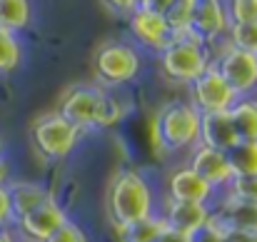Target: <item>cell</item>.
I'll return each mask as SVG.
<instances>
[{
    "instance_id": "6da1fadb",
    "label": "cell",
    "mask_w": 257,
    "mask_h": 242,
    "mask_svg": "<svg viewBox=\"0 0 257 242\" xmlns=\"http://www.w3.org/2000/svg\"><path fill=\"white\" fill-rule=\"evenodd\" d=\"M158 207L160 197L155 195V187L143 170L122 167L110 177L105 190V215L115 232L158 215Z\"/></svg>"
},
{
    "instance_id": "7a4b0ae2",
    "label": "cell",
    "mask_w": 257,
    "mask_h": 242,
    "mask_svg": "<svg viewBox=\"0 0 257 242\" xmlns=\"http://www.w3.org/2000/svg\"><path fill=\"white\" fill-rule=\"evenodd\" d=\"M153 133L165 155H187L200 143V112L187 100H170L155 112Z\"/></svg>"
},
{
    "instance_id": "3957f363",
    "label": "cell",
    "mask_w": 257,
    "mask_h": 242,
    "mask_svg": "<svg viewBox=\"0 0 257 242\" xmlns=\"http://www.w3.org/2000/svg\"><path fill=\"white\" fill-rule=\"evenodd\" d=\"M143 70V55L122 40H102L92 55V78L102 90H117L135 80Z\"/></svg>"
},
{
    "instance_id": "277c9868",
    "label": "cell",
    "mask_w": 257,
    "mask_h": 242,
    "mask_svg": "<svg viewBox=\"0 0 257 242\" xmlns=\"http://www.w3.org/2000/svg\"><path fill=\"white\" fill-rule=\"evenodd\" d=\"M80 130L73 128L68 120H63L55 110H48L43 115H38L30 123L28 138L33 145V153L48 165L68 160L73 155V150L80 143Z\"/></svg>"
},
{
    "instance_id": "5b68a950",
    "label": "cell",
    "mask_w": 257,
    "mask_h": 242,
    "mask_svg": "<svg viewBox=\"0 0 257 242\" xmlns=\"http://www.w3.org/2000/svg\"><path fill=\"white\" fill-rule=\"evenodd\" d=\"M210 60L212 53L207 45L197 43L190 35H180L158 55V68L168 82L187 87L210 68Z\"/></svg>"
},
{
    "instance_id": "8992f818",
    "label": "cell",
    "mask_w": 257,
    "mask_h": 242,
    "mask_svg": "<svg viewBox=\"0 0 257 242\" xmlns=\"http://www.w3.org/2000/svg\"><path fill=\"white\" fill-rule=\"evenodd\" d=\"M210 65L227 82L237 97L257 95V55H250L230 43L217 45Z\"/></svg>"
},
{
    "instance_id": "52a82bcc",
    "label": "cell",
    "mask_w": 257,
    "mask_h": 242,
    "mask_svg": "<svg viewBox=\"0 0 257 242\" xmlns=\"http://www.w3.org/2000/svg\"><path fill=\"white\" fill-rule=\"evenodd\" d=\"M102 87H97L95 82H78L63 90V95L58 97L55 112L68 120L73 128L92 130L95 120H97V110H100V100H102Z\"/></svg>"
},
{
    "instance_id": "ba28073f",
    "label": "cell",
    "mask_w": 257,
    "mask_h": 242,
    "mask_svg": "<svg viewBox=\"0 0 257 242\" xmlns=\"http://www.w3.org/2000/svg\"><path fill=\"white\" fill-rule=\"evenodd\" d=\"M125 20H127V30H130V38L135 40L138 50H148L153 55H160L177 38L172 33V28L168 25L165 15L158 13V10L135 5V10Z\"/></svg>"
},
{
    "instance_id": "9c48e42d",
    "label": "cell",
    "mask_w": 257,
    "mask_h": 242,
    "mask_svg": "<svg viewBox=\"0 0 257 242\" xmlns=\"http://www.w3.org/2000/svg\"><path fill=\"white\" fill-rule=\"evenodd\" d=\"M187 102L200 112V115H210V112H230V107L237 102L235 90L217 75V70L210 65L195 82L187 85Z\"/></svg>"
},
{
    "instance_id": "30bf717a",
    "label": "cell",
    "mask_w": 257,
    "mask_h": 242,
    "mask_svg": "<svg viewBox=\"0 0 257 242\" xmlns=\"http://www.w3.org/2000/svg\"><path fill=\"white\" fill-rule=\"evenodd\" d=\"M163 197L175 200V202H195V205H207L215 207L220 200V192H215L197 172H192L185 162L172 167L165 177V190Z\"/></svg>"
},
{
    "instance_id": "8fae6325",
    "label": "cell",
    "mask_w": 257,
    "mask_h": 242,
    "mask_svg": "<svg viewBox=\"0 0 257 242\" xmlns=\"http://www.w3.org/2000/svg\"><path fill=\"white\" fill-rule=\"evenodd\" d=\"M70 215L65 212V207L58 202V197L53 195L48 202H43L40 207H35L33 212L23 215L20 220L13 222V230L18 232V237L23 242H45Z\"/></svg>"
},
{
    "instance_id": "7c38bea8",
    "label": "cell",
    "mask_w": 257,
    "mask_h": 242,
    "mask_svg": "<svg viewBox=\"0 0 257 242\" xmlns=\"http://www.w3.org/2000/svg\"><path fill=\"white\" fill-rule=\"evenodd\" d=\"M185 165L197 172L215 192L225 195V190L230 187L235 172H232V165L227 160V153H220V150H212V148H205V145H195L187 158H185Z\"/></svg>"
},
{
    "instance_id": "4fadbf2b",
    "label": "cell",
    "mask_w": 257,
    "mask_h": 242,
    "mask_svg": "<svg viewBox=\"0 0 257 242\" xmlns=\"http://www.w3.org/2000/svg\"><path fill=\"white\" fill-rule=\"evenodd\" d=\"M158 215L165 220V225L170 230L190 235V237H197L212 222V207L195 205V202H175V200H168V197H160Z\"/></svg>"
},
{
    "instance_id": "5bb4252c",
    "label": "cell",
    "mask_w": 257,
    "mask_h": 242,
    "mask_svg": "<svg viewBox=\"0 0 257 242\" xmlns=\"http://www.w3.org/2000/svg\"><path fill=\"white\" fill-rule=\"evenodd\" d=\"M227 15H225V5L222 0H197L195 13H192V23L187 35L195 38L202 45H215L220 40H225L227 35Z\"/></svg>"
},
{
    "instance_id": "9a60e30c",
    "label": "cell",
    "mask_w": 257,
    "mask_h": 242,
    "mask_svg": "<svg viewBox=\"0 0 257 242\" xmlns=\"http://www.w3.org/2000/svg\"><path fill=\"white\" fill-rule=\"evenodd\" d=\"M212 227L217 230H242L257 232V205L240 202L227 195H220V200L212 207Z\"/></svg>"
},
{
    "instance_id": "2e32d148",
    "label": "cell",
    "mask_w": 257,
    "mask_h": 242,
    "mask_svg": "<svg viewBox=\"0 0 257 242\" xmlns=\"http://www.w3.org/2000/svg\"><path fill=\"white\" fill-rule=\"evenodd\" d=\"M237 143H240V138L235 133L230 112L200 115V145L220 150V153H230Z\"/></svg>"
},
{
    "instance_id": "e0dca14e",
    "label": "cell",
    "mask_w": 257,
    "mask_h": 242,
    "mask_svg": "<svg viewBox=\"0 0 257 242\" xmlns=\"http://www.w3.org/2000/svg\"><path fill=\"white\" fill-rule=\"evenodd\" d=\"M8 195H10V207H13V222L20 220L23 215L33 212L43 202L53 197V192L38 182V180H8Z\"/></svg>"
},
{
    "instance_id": "ac0fdd59",
    "label": "cell",
    "mask_w": 257,
    "mask_h": 242,
    "mask_svg": "<svg viewBox=\"0 0 257 242\" xmlns=\"http://www.w3.org/2000/svg\"><path fill=\"white\" fill-rule=\"evenodd\" d=\"M230 120L240 140L257 143V95L237 97V102L230 107Z\"/></svg>"
},
{
    "instance_id": "d6986e66",
    "label": "cell",
    "mask_w": 257,
    "mask_h": 242,
    "mask_svg": "<svg viewBox=\"0 0 257 242\" xmlns=\"http://www.w3.org/2000/svg\"><path fill=\"white\" fill-rule=\"evenodd\" d=\"M33 5L30 0H0V30L20 33L30 25Z\"/></svg>"
},
{
    "instance_id": "ffe728a7",
    "label": "cell",
    "mask_w": 257,
    "mask_h": 242,
    "mask_svg": "<svg viewBox=\"0 0 257 242\" xmlns=\"http://www.w3.org/2000/svg\"><path fill=\"white\" fill-rule=\"evenodd\" d=\"M127 115V105L112 92V90H105L102 92V100H100V110H97V120H95V128L97 130H107V128H115L125 120Z\"/></svg>"
},
{
    "instance_id": "44dd1931",
    "label": "cell",
    "mask_w": 257,
    "mask_h": 242,
    "mask_svg": "<svg viewBox=\"0 0 257 242\" xmlns=\"http://www.w3.org/2000/svg\"><path fill=\"white\" fill-rule=\"evenodd\" d=\"M227 160L232 165V172L240 177H257V143L240 140L230 153Z\"/></svg>"
},
{
    "instance_id": "7402d4cb",
    "label": "cell",
    "mask_w": 257,
    "mask_h": 242,
    "mask_svg": "<svg viewBox=\"0 0 257 242\" xmlns=\"http://www.w3.org/2000/svg\"><path fill=\"white\" fill-rule=\"evenodd\" d=\"M165 227H168L165 220L160 215H153V217L140 220V222L130 225L127 230L117 232V237H120V242H155Z\"/></svg>"
},
{
    "instance_id": "603a6c76",
    "label": "cell",
    "mask_w": 257,
    "mask_h": 242,
    "mask_svg": "<svg viewBox=\"0 0 257 242\" xmlns=\"http://www.w3.org/2000/svg\"><path fill=\"white\" fill-rule=\"evenodd\" d=\"M23 60V48L15 33L0 30V75L13 73Z\"/></svg>"
},
{
    "instance_id": "cb8c5ba5",
    "label": "cell",
    "mask_w": 257,
    "mask_h": 242,
    "mask_svg": "<svg viewBox=\"0 0 257 242\" xmlns=\"http://www.w3.org/2000/svg\"><path fill=\"white\" fill-rule=\"evenodd\" d=\"M225 43L257 55V20L252 23H240V25H230L227 28V35H225Z\"/></svg>"
},
{
    "instance_id": "d4e9b609",
    "label": "cell",
    "mask_w": 257,
    "mask_h": 242,
    "mask_svg": "<svg viewBox=\"0 0 257 242\" xmlns=\"http://www.w3.org/2000/svg\"><path fill=\"white\" fill-rule=\"evenodd\" d=\"M222 5L230 25L257 20V0H222Z\"/></svg>"
},
{
    "instance_id": "484cf974",
    "label": "cell",
    "mask_w": 257,
    "mask_h": 242,
    "mask_svg": "<svg viewBox=\"0 0 257 242\" xmlns=\"http://www.w3.org/2000/svg\"><path fill=\"white\" fill-rule=\"evenodd\" d=\"M225 195L232 197V200H240V202L257 205V177H240V175H235L230 187L225 190Z\"/></svg>"
},
{
    "instance_id": "4316f807",
    "label": "cell",
    "mask_w": 257,
    "mask_h": 242,
    "mask_svg": "<svg viewBox=\"0 0 257 242\" xmlns=\"http://www.w3.org/2000/svg\"><path fill=\"white\" fill-rule=\"evenodd\" d=\"M45 242H90V235H87L85 227H83L78 220L68 217Z\"/></svg>"
},
{
    "instance_id": "83f0119b",
    "label": "cell",
    "mask_w": 257,
    "mask_h": 242,
    "mask_svg": "<svg viewBox=\"0 0 257 242\" xmlns=\"http://www.w3.org/2000/svg\"><path fill=\"white\" fill-rule=\"evenodd\" d=\"M3 227H13V207H10V195H8V185H0V230Z\"/></svg>"
},
{
    "instance_id": "f1b7e54d",
    "label": "cell",
    "mask_w": 257,
    "mask_h": 242,
    "mask_svg": "<svg viewBox=\"0 0 257 242\" xmlns=\"http://www.w3.org/2000/svg\"><path fill=\"white\" fill-rule=\"evenodd\" d=\"M217 230V227H215ZM220 242H257V232H242V230H217Z\"/></svg>"
},
{
    "instance_id": "f546056e",
    "label": "cell",
    "mask_w": 257,
    "mask_h": 242,
    "mask_svg": "<svg viewBox=\"0 0 257 242\" xmlns=\"http://www.w3.org/2000/svg\"><path fill=\"white\" fill-rule=\"evenodd\" d=\"M110 13H115V15H122V18H127L133 10H135V5H138V0H100Z\"/></svg>"
},
{
    "instance_id": "4dcf8cb0",
    "label": "cell",
    "mask_w": 257,
    "mask_h": 242,
    "mask_svg": "<svg viewBox=\"0 0 257 242\" xmlns=\"http://www.w3.org/2000/svg\"><path fill=\"white\" fill-rule=\"evenodd\" d=\"M155 242H195V237H190V235H182V232H175L170 227H165L163 232H160V237Z\"/></svg>"
},
{
    "instance_id": "1f68e13d",
    "label": "cell",
    "mask_w": 257,
    "mask_h": 242,
    "mask_svg": "<svg viewBox=\"0 0 257 242\" xmlns=\"http://www.w3.org/2000/svg\"><path fill=\"white\" fill-rule=\"evenodd\" d=\"M140 8H150V10H158V13H165L170 0H138Z\"/></svg>"
},
{
    "instance_id": "d6a6232c",
    "label": "cell",
    "mask_w": 257,
    "mask_h": 242,
    "mask_svg": "<svg viewBox=\"0 0 257 242\" xmlns=\"http://www.w3.org/2000/svg\"><path fill=\"white\" fill-rule=\"evenodd\" d=\"M0 242H23V240L18 237V232L13 227H3L0 230Z\"/></svg>"
},
{
    "instance_id": "836d02e7",
    "label": "cell",
    "mask_w": 257,
    "mask_h": 242,
    "mask_svg": "<svg viewBox=\"0 0 257 242\" xmlns=\"http://www.w3.org/2000/svg\"><path fill=\"white\" fill-rule=\"evenodd\" d=\"M170 5H187V8H195L197 0H170Z\"/></svg>"
},
{
    "instance_id": "e575fe53",
    "label": "cell",
    "mask_w": 257,
    "mask_h": 242,
    "mask_svg": "<svg viewBox=\"0 0 257 242\" xmlns=\"http://www.w3.org/2000/svg\"><path fill=\"white\" fill-rule=\"evenodd\" d=\"M0 162H5V158H3V140H0Z\"/></svg>"
}]
</instances>
